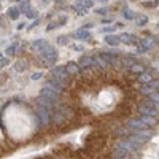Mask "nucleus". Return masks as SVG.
Here are the masks:
<instances>
[{
    "label": "nucleus",
    "instance_id": "38",
    "mask_svg": "<svg viewBox=\"0 0 159 159\" xmlns=\"http://www.w3.org/2000/svg\"><path fill=\"white\" fill-rule=\"evenodd\" d=\"M91 27H94V22H88L83 29H86V30H88V29H91Z\"/></svg>",
    "mask_w": 159,
    "mask_h": 159
},
{
    "label": "nucleus",
    "instance_id": "10",
    "mask_svg": "<svg viewBox=\"0 0 159 159\" xmlns=\"http://www.w3.org/2000/svg\"><path fill=\"white\" fill-rule=\"evenodd\" d=\"M69 118V115L65 113V111H62V110H57V111H54V116L51 118V121L54 123V124H62L65 119Z\"/></svg>",
    "mask_w": 159,
    "mask_h": 159
},
{
    "label": "nucleus",
    "instance_id": "23",
    "mask_svg": "<svg viewBox=\"0 0 159 159\" xmlns=\"http://www.w3.org/2000/svg\"><path fill=\"white\" fill-rule=\"evenodd\" d=\"M148 100L153 102V103H156V105H159V91H153L151 94L148 96Z\"/></svg>",
    "mask_w": 159,
    "mask_h": 159
},
{
    "label": "nucleus",
    "instance_id": "27",
    "mask_svg": "<svg viewBox=\"0 0 159 159\" xmlns=\"http://www.w3.org/2000/svg\"><path fill=\"white\" fill-rule=\"evenodd\" d=\"M57 45H61V46L69 45V37H67V35H64V37H57Z\"/></svg>",
    "mask_w": 159,
    "mask_h": 159
},
{
    "label": "nucleus",
    "instance_id": "40",
    "mask_svg": "<svg viewBox=\"0 0 159 159\" xmlns=\"http://www.w3.org/2000/svg\"><path fill=\"white\" fill-rule=\"evenodd\" d=\"M97 2H100V3H107V0H97Z\"/></svg>",
    "mask_w": 159,
    "mask_h": 159
},
{
    "label": "nucleus",
    "instance_id": "12",
    "mask_svg": "<svg viewBox=\"0 0 159 159\" xmlns=\"http://www.w3.org/2000/svg\"><path fill=\"white\" fill-rule=\"evenodd\" d=\"M45 86H46L48 89H51V91H54V92H57V94H61V92L64 91V86H62L61 83H57L56 80H52V78L49 80V81H48V83H46Z\"/></svg>",
    "mask_w": 159,
    "mask_h": 159
},
{
    "label": "nucleus",
    "instance_id": "22",
    "mask_svg": "<svg viewBox=\"0 0 159 159\" xmlns=\"http://www.w3.org/2000/svg\"><path fill=\"white\" fill-rule=\"evenodd\" d=\"M134 19L137 21V25H140V27L148 22V18L145 16V15H135V18H134Z\"/></svg>",
    "mask_w": 159,
    "mask_h": 159
},
{
    "label": "nucleus",
    "instance_id": "14",
    "mask_svg": "<svg viewBox=\"0 0 159 159\" xmlns=\"http://www.w3.org/2000/svg\"><path fill=\"white\" fill-rule=\"evenodd\" d=\"M64 67H65V72H67L69 75H78L80 73V65L75 64V62H67Z\"/></svg>",
    "mask_w": 159,
    "mask_h": 159
},
{
    "label": "nucleus",
    "instance_id": "4",
    "mask_svg": "<svg viewBox=\"0 0 159 159\" xmlns=\"http://www.w3.org/2000/svg\"><path fill=\"white\" fill-rule=\"evenodd\" d=\"M37 118H38V123L42 127L48 126L51 123V111L46 110V108H42V107H38L37 108Z\"/></svg>",
    "mask_w": 159,
    "mask_h": 159
},
{
    "label": "nucleus",
    "instance_id": "2",
    "mask_svg": "<svg viewBox=\"0 0 159 159\" xmlns=\"http://www.w3.org/2000/svg\"><path fill=\"white\" fill-rule=\"evenodd\" d=\"M151 134L153 132L151 130H148V129H143V130H137V132H134L132 135H129V142H132L135 145V147H140V145H143V143H147L150 139H151Z\"/></svg>",
    "mask_w": 159,
    "mask_h": 159
},
{
    "label": "nucleus",
    "instance_id": "31",
    "mask_svg": "<svg viewBox=\"0 0 159 159\" xmlns=\"http://www.w3.org/2000/svg\"><path fill=\"white\" fill-rule=\"evenodd\" d=\"M8 64H10V59H8V57H0V69L7 67Z\"/></svg>",
    "mask_w": 159,
    "mask_h": 159
},
{
    "label": "nucleus",
    "instance_id": "30",
    "mask_svg": "<svg viewBox=\"0 0 159 159\" xmlns=\"http://www.w3.org/2000/svg\"><path fill=\"white\" fill-rule=\"evenodd\" d=\"M15 67H16V70L21 72V70H25V69H27V64H25V62H18Z\"/></svg>",
    "mask_w": 159,
    "mask_h": 159
},
{
    "label": "nucleus",
    "instance_id": "25",
    "mask_svg": "<svg viewBox=\"0 0 159 159\" xmlns=\"http://www.w3.org/2000/svg\"><path fill=\"white\" fill-rule=\"evenodd\" d=\"M37 15H38V13H37L35 8H27V10H25V16L30 18V19H37Z\"/></svg>",
    "mask_w": 159,
    "mask_h": 159
},
{
    "label": "nucleus",
    "instance_id": "39",
    "mask_svg": "<svg viewBox=\"0 0 159 159\" xmlns=\"http://www.w3.org/2000/svg\"><path fill=\"white\" fill-rule=\"evenodd\" d=\"M116 159H130L129 156H123V157H116Z\"/></svg>",
    "mask_w": 159,
    "mask_h": 159
},
{
    "label": "nucleus",
    "instance_id": "7",
    "mask_svg": "<svg viewBox=\"0 0 159 159\" xmlns=\"http://www.w3.org/2000/svg\"><path fill=\"white\" fill-rule=\"evenodd\" d=\"M119 42L124 45H139V38L134 34H121L119 35Z\"/></svg>",
    "mask_w": 159,
    "mask_h": 159
},
{
    "label": "nucleus",
    "instance_id": "24",
    "mask_svg": "<svg viewBox=\"0 0 159 159\" xmlns=\"http://www.w3.org/2000/svg\"><path fill=\"white\" fill-rule=\"evenodd\" d=\"M153 91H156V89H153L150 84H145V86H142V88H140V92H142V94H145V96H150Z\"/></svg>",
    "mask_w": 159,
    "mask_h": 159
},
{
    "label": "nucleus",
    "instance_id": "6",
    "mask_svg": "<svg viewBox=\"0 0 159 159\" xmlns=\"http://www.w3.org/2000/svg\"><path fill=\"white\" fill-rule=\"evenodd\" d=\"M40 96L45 97V99H48V100H51L52 103H56V102H57V99H59V94H57V92L48 89L46 86H43V89L40 91Z\"/></svg>",
    "mask_w": 159,
    "mask_h": 159
},
{
    "label": "nucleus",
    "instance_id": "28",
    "mask_svg": "<svg viewBox=\"0 0 159 159\" xmlns=\"http://www.w3.org/2000/svg\"><path fill=\"white\" fill-rule=\"evenodd\" d=\"M15 52H16V45H15V43H13V45H10V46L5 49V54H7V56H13Z\"/></svg>",
    "mask_w": 159,
    "mask_h": 159
},
{
    "label": "nucleus",
    "instance_id": "32",
    "mask_svg": "<svg viewBox=\"0 0 159 159\" xmlns=\"http://www.w3.org/2000/svg\"><path fill=\"white\" fill-rule=\"evenodd\" d=\"M96 13H97V15H102V16H105V15L108 13V8H105V7H102V8H97V10H96Z\"/></svg>",
    "mask_w": 159,
    "mask_h": 159
},
{
    "label": "nucleus",
    "instance_id": "17",
    "mask_svg": "<svg viewBox=\"0 0 159 159\" xmlns=\"http://www.w3.org/2000/svg\"><path fill=\"white\" fill-rule=\"evenodd\" d=\"M46 46H48V42H46V40H35V42L30 45V48H32L34 51H43Z\"/></svg>",
    "mask_w": 159,
    "mask_h": 159
},
{
    "label": "nucleus",
    "instance_id": "35",
    "mask_svg": "<svg viewBox=\"0 0 159 159\" xmlns=\"http://www.w3.org/2000/svg\"><path fill=\"white\" fill-rule=\"evenodd\" d=\"M70 48H72V49H75V51H83V49H84V46H83V45H70Z\"/></svg>",
    "mask_w": 159,
    "mask_h": 159
},
{
    "label": "nucleus",
    "instance_id": "26",
    "mask_svg": "<svg viewBox=\"0 0 159 159\" xmlns=\"http://www.w3.org/2000/svg\"><path fill=\"white\" fill-rule=\"evenodd\" d=\"M123 15H124L126 19H134V18H135V13L132 11V10H129V8H126V10L123 11Z\"/></svg>",
    "mask_w": 159,
    "mask_h": 159
},
{
    "label": "nucleus",
    "instance_id": "29",
    "mask_svg": "<svg viewBox=\"0 0 159 159\" xmlns=\"http://www.w3.org/2000/svg\"><path fill=\"white\" fill-rule=\"evenodd\" d=\"M75 10L78 11V15H84V13L88 11V10L84 8V5H83V3H78V5H75Z\"/></svg>",
    "mask_w": 159,
    "mask_h": 159
},
{
    "label": "nucleus",
    "instance_id": "36",
    "mask_svg": "<svg viewBox=\"0 0 159 159\" xmlns=\"http://www.w3.org/2000/svg\"><path fill=\"white\" fill-rule=\"evenodd\" d=\"M113 30H115V25H105L102 29V32H113Z\"/></svg>",
    "mask_w": 159,
    "mask_h": 159
},
{
    "label": "nucleus",
    "instance_id": "20",
    "mask_svg": "<svg viewBox=\"0 0 159 159\" xmlns=\"http://www.w3.org/2000/svg\"><path fill=\"white\" fill-rule=\"evenodd\" d=\"M73 37L78 38V40H88V38L91 37V34H89V30H86V29H80V30L75 32Z\"/></svg>",
    "mask_w": 159,
    "mask_h": 159
},
{
    "label": "nucleus",
    "instance_id": "13",
    "mask_svg": "<svg viewBox=\"0 0 159 159\" xmlns=\"http://www.w3.org/2000/svg\"><path fill=\"white\" fill-rule=\"evenodd\" d=\"M140 45H142L145 49H147V51H150L151 48H154V46H156V38H154V37H151V35H150V37H145V38L142 40V42H140Z\"/></svg>",
    "mask_w": 159,
    "mask_h": 159
},
{
    "label": "nucleus",
    "instance_id": "5",
    "mask_svg": "<svg viewBox=\"0 0 159 159\" xmlns=\"http://www.w3.org/2000/svg\"><path fill=\"white\" fill-rule=\"evenodd\" d=\"M139 111H140V115H148V116H154V118H156V115H157L156 103H153V102H150V100L145 102L142 107L139 108Z\"/></svg>",
    "mask_w": 159,
    "mask_h": 159
},
{
    "label": "nucleus",
    "instance_id": "33",
    "mask_svg": "<svg viewBox=\"0 0 159 159\" xmlns=\"http://www.w3.org/2000/svg\"><path fill=\"white\" fill-rule=\"evenodd\" d=\"M83 5H84V8L88 10V8H91L92 5H94V0H83Z\"/></svg>",
    "mask_w": 159,
    "mask_h": 159
},
{
    "label": "nucleus",
    "instance_id": "9",
    "mask_svg": "<svg viewBox=\"0 0 159 159\" xmlns=\"http://www.w3.org/2000/svg\"><path fill=\"white\" fill-rule=\"evenodd\" d=\"M139 119L140 121L147 126V127H154L156 124H157V119L154 118V116H148V115H140L139 116Z\"/></svg>",
    "mask_w": 159,
    "mask_h": 159
},
{
    "label": "nucleus",
    "instance_id": "3",
    "mask_svg": "<svg viewBox=\"0 0 159 159\" xmlns=\"http://www.w3.org/2000/svg\"><path fill=\"white\" fill-rule=\"evenodd\" d=\"M51 78L56 80V81L61 83L62 86H65L69 81V73L65 72L64 65H56V67H52V70H51Z\"/></svg>",
    "mask_w": 159,
    "mask_h": 159
},
{
    "label": "nucleus",
    "instance_id": "34",
    "mask_svg": "<svg viewBox=\"0 0 159 159\" xmlns=\"http://www.w3.org/2000/svg\"><path fill=\"white\" fill-rule=\"evenodd\" d=\"M42 76H43V73H42V72H35V73H32V76H30V78L35 81V80H40Z\"/></svg>",
    "mask_w": 159,
    "mask_h": 159
},
{
    "label": "nucleus",
    "instance_id": "1",
    "mask_svg": "<svg viewBox=\"0 0 159 159\" xmlns=\"http://www.w3.org/2000/svg\"><path fill=\"white\" fill-rule=\"evenodd\" d=\"M40 61H42V64L46 65V67L54 65L56 61H57V51H56V48L48 45L43 51H40Z\"/></svg>",
    "mask_w": 159,
    "mask_h": 159
},
{
    "label": "nucleus",
    "instance_id": "37",
    "mask_svg": "<svg viewBox=\"0 0 159 159\" xmlns=\"http://www.w3.org/2000/svg\"><path fill=\"white\" fill-rule=\"evenodd\" d=\"M137 52H139V54H143V52H147V49H145V48L140 45V42H139V45H137Z\"/></svg>",
    "mask_w": 159,
    "mask_h": 159
},
{
    "label": "nucleus",
    "instance_id": "11",
    "mask_svg": "<svg viewBox=\"0 0 159 159\" xmlns=\"http://www.w3.org/2000/svg\"><path fill=\"white\" fill-rule=\"evenodd\" d=\"M37 103H38V107L46 108V110H49V111L54 108V103H52L51 100H48V99H45V97H42V96L37 97Z\"/></svg>",
    "mask_w": 159,
    "mask_h": 159
},
{
    "label": "nucleus",
    "instance_id": "8",
    "mask_svg": "<svg viewBox=\"0 0 159 159\" xmlns=\"http://www.w3.org/2000/svg\"><path fill=\"white\" fill-rule=\"evenodd\" d=\"M80 67H83V69H89L92 67V65H96V57H92V56H83L81 59H80Z\"/></svg>",
    "mask_w": 159,
    "mask_h": 159
},
{
    "label": "nucleus",
    "instance_id": "16",
    "mask_svg": "<svg viewBox=\"0 0 159 159\" xmlns=\"http://www.w3.org/2000/svg\"><path fill=\"white\" fill-rule=\"evenodd\" d=\"M153 81V75L150 73V72H142L140 75H139V83H142V84H150Z\"/></svg>",
    "mask_w": 159,
    "mask_h": 159
},
{
    "label": "nucleus",
    "instance_id": "19",
    "mask_svg": "<svg viewBox=\"0 0 159 159\" xmlns=\"http://www.w3.org/2000/svg\"><path fill=\"white\" fill-rule=\"evenodd\" d=\"M105 42H107L110 46H118L119 43H121L118 35H105Z\"/></svg>",
    "mask_w": 159,
    "mask_h": 159
},
{
    "label": "nucleus",
    "instance_id": "15",
    "mask_svg": "<svg viewBox=\"0 0 159 159\" xmlns=\"http://www.w3.org/2000/svg\"><path fill=\"white\" fill-rule=\"evenodd\" d=\"M129 127H130V129H134L135 132H137V130H143V129H148L147 126H145V124L140 121L139 118H135V119H130V121H129Z\"/></svg>",
    "mask_w": 159,
    "mask_h": 159
},
{
    "label": "nucleus",
    "instance_id": "21",
    "mask_svg": "<svg viewBox=\"0 0 159 159\" xmlns=\"http://www.w3.org/2000/svg\"><path fill=\"white\" fill-rule=\"evenodd\" d=\"M129 70H130L132 73H139V75H140L142 72H145L143 65H140V64H137V62H135V64H132L130 67H129Z\"/></svg>",
    "mask_w": 159,
    "mask_h": 159
},
{
    "label": "nucleus",
    "instance_id": "18",
    "mask_svg": "<svg viewBox=\"0 0 159 159\" xmlns=\"http://www.w3.org/2000/svg\"><path fill=\"white\" fill-rule=\"evenodd\" d=\"M19 13H21V10L18 7H10L8 11H7V15H8L10 19H18L19 18Z\"/></svg>",
    "mask_w": 159,
    "mask_h": 159
}]
</instances>
